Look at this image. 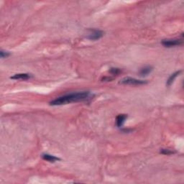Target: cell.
Segmentation results:
<instances>
[{
	"label": "cell",
	"mask_w": 184,
	"mask_h": 184,
	"mask_svg": "<svg viewBox=\"0 0 184 184\" xmlns=\"http://www.w3.org/2000/svg\"><path fill=\"white\" fill-rule=\"evenodd\" d=\"M91 97L90 91H80L76 93H71L63 95L55 98V99L50 101V105L52 106H60V105L67 104L83 101L89 99Z\"/></svg>",
	"instance_id": "1"
},
{
	"label": "cell",
	"mask_w": 184,
	"mask_h": 184,
	"mask_svg": "<svg viewBox=\"0 0 184 184\" xmlns=\"http://www.w3.org/2000/svg\"><path fill=\"white\" fill-rule=\"evenodd\" d=\"M147 82L146 80H139L137 78H131V77H126L123 79L121 80L119 83L124 85H132V86H137V85H142L145 84Z\"/></svg>",
	"instance_id": "2"
},
{
	"label": "cell",
	"mask_w": 184,
	"mask_h": 184,
	"mask_svg": "<svg viewBox=\"0 0 184 184\" xmlns=\"http://www.w3.org/2000/svg\"><path fill=\"white\" fill-rule=\"evenodd\" d=\"M161 43H162V45L165 47H172L183 45V39H178V38L165 39V40H162Z\"/></svg>",
	"instance_id": "3"
},
{
	"label": "cell",
	"mask_w": 184,
	"mask_h": 184,
	"mask_svg": "<svg viewBox=\"0 0 184 184\" xmlns=\"http://www.w3.org/2000/svg\"><path fill=\"white\" fill-rule=\"evenodd\" d=\"M104 32L100 29H93L91 32L88 35V38L91 40H97L104 36Z\"/></svg>",
	"instance_id": "4"
},
{
	"label": "cell",
	"mask_w": 184,
	"mask_h": 184,
	"mask_svg": "<svg viewBox=\"0 0 184 184\" xmlns=\"http://www.w3.org/2000/svg\"><path fill=\"white\" fill-rule=\"evenodd\" d=\"M32 77V75L29 73H17L10 77V78L14 80H28Z\"/></svg>",
	"instance_id": "5"
},
{
	"label": "cell",
	"mask_w": 184,
	"mask_h": 184,
	"mask_svg": "<svg viewBox=\"0 0 184 184\" xmlns=\"http://www.w3.org/2000/svg\"><path fill=\"white\" fill-rule=\"evenodd\" d=\"M127 118L126 114H119L116 118V124L118 127H121Z\"/></svg>",
	"instance_id": "6"
},
{
	"label": "cell",
	"mask_w": 184,
	"mask_h": 184,
	"mask_svg": "<svg viewBox=\"0 0 184 184\" xmlns=\"http://www.w3.org/2000/svg\"><path fill=\"white\" fill-rule=\"evenodd\" d=\"M42 158L46 161H48L50 162H55L58 160H60V158L55 157V156L50 155L47 153H44L42 155Z\"/></svg>",
	"instance_id": "7"
},
{
	"label": "cell",
	"mask_w": 184,
	"mask_h": 184,
	"mask_svg": "<svg viewBox=\"0 0 184 184\" xmlns=\"http://www.w3.org/2000/svg\"><path fill=\"white\" fill-rule=\"evenodd\" d=\"M152 69L153 68H152V66L147 65V66H144L143 67V68H141L140 70H139V73L141 76H146V75L150 74V73L152 71Z\"/></svg>",
	"instance_id": "8"
},
{
	"label": "cell",
	"mask_w": 184,
	"mask_h": 184,
	"mask_svg": "<svg viewBox=\"0 0 184 184\" xmlns=\"http://www.w3.org/2000/svg\"><path fill=\"white\" fill-rule=\"evenodd\" d=\"M180 72H181V70H178V71L175 72V73H173L172 74L170 75V77L168 78V79L167 80V82H166L167 86H170V85H171L172 83H173L174 80H175V78H176V77L178 76L179 74H180Z\"/></svg>",
	"instance_id": "9"
},
{
	"label": "cell",
	"mask_w": 184,
	"mask_h": 184,
	"mask_svg": "<svg viewBox=\"0 0 184 184\" xmlns=\"http://www.w3.org/2000/svg\"><path fill=\"white\" fill-rule=\"evenodd\" d=\"M109 73L111 74L112 75H117L118 74L121 73V70L120 68H110L109 70Z\"/></svg>",
	"instance_id": "10"
},
{
	"label": "cell",
	"mask_w": 184,
	"mask_h": 184,
	"mask_svg": "<svg viewBox=\"0 0 184 184\" xmlns=\"http://www.w3.org/2000/svg\"><path fill=\"white\" fill-rule=\"evenodd\" d=\"M160 153L163 154V155H171V154H173L175 153V152L174 151L171 150H169V149H161L160 151Z\"/></svg>",
	"instance_id": "11"
},
{
	"label": "cell",
	"mask_w": 184,
	"mask_h": 184,
	"mask_svg": "<svg viewBox=\"0 0 184 184\" xmlns=\"http://www.w3.org/2000/svg\"><path fill=\"white\" fill-rule=\"evenodd\" d=\"M10 55V53H9V52H6V51H4V50H1V51H0V56H1V58H7L8 56H9Z\"/></svg>",
	"instance_id": "12"
}]
</instances>
